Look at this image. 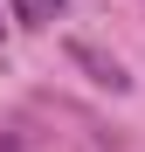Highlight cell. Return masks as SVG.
Wrapping results in <instances>:
<instances>
[{"label":"cell","mask_w":145,"mask_h":152,"mask_svg":"<svg viewBox=\"0 0 145 152\" xmlns=\"http://www.w3.org/2000/svg\"><path fill=\"white\" fill-rule=\"evenodd\" d=\"M69 62H83V69H90V83H104V90H131V76L117 69L104 48H90V42H69Z\"/></svg>","instance_id":"6da1fadb"},{"label":"cell","mask_w":145,"mask_h":152,"mask_svg":"<svg viewBox=\"0 0 145 152\" xmlns=\"http://www.w3.org/2000/svg\"><path fill=\"white\" fill-rule=\"evenodd\" d=\"M69 0H7V14H14V28H55Z\"/></svg>","instance_id":"7a4b0ae2"},{"label":"cell","mask_w":145,"mask_h":152,"mask_svg":"<svg viewBox=\"0 0 145 152\" xmlns=\"http://www.w3.org/2000/svg\"><path fill=\"white\" fill-rule=\"evenodd\" d=\"M0 152H14V138H0Z\"/></svg>","instance_id":"3957f363"},{"label":"cell","mask_w":145,"mask_h":152,"mask_svg":"<svg viewBox=\"0 0 145 152\" xmlns=\"http://www.w3.org/2000/svg\"><path fill=\"white\" fill-rule=\"evenodd\" d=\"M0 28H7V21H0Z\"/></svg>","instance_id":"277c9868"}]
</instances>
